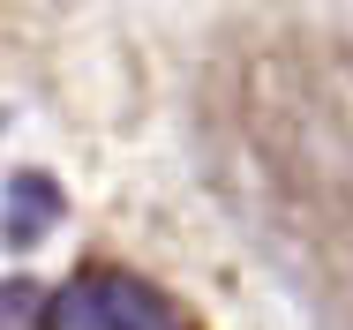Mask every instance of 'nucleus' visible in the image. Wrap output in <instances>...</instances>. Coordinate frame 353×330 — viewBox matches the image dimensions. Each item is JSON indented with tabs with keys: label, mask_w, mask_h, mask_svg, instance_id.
Returning a JSON list of instances; mask_svg holds the SVG:
<instances>
[{
	"label": "nucleus",
	"mask_w": 353,
	"mask_h": 330,
	"mask_svg": "<svg viewBox=\"0 0 353 330\" xmlns=\"http://www.w3.org/2000/svg\"><path fill=\"white\" fill-rule=\"evenodd\" d=\"M53 218H61V188H53V173H15V181H8V203H0V233H8V248H38V240L53 233Z\"/></svg>",
	"instance_id": "1"
},
{
	"label": "nucleus",
	"mask_w": 353,
	"mask_h": 330,
	"mask_svg": "<svg viewBox=\"0 0 353 330\" xmlns=\"http://www.w3.org/2000/svg\"><path fill=\"white\" fill-rule=\"evenodd\" d=\"M46 330H121L113 300H105V278H68L61 293H46Z\"/></svg>",
	"instance_id": "2"
},
{
	"label": "nucleus",
	"mask_w": 353,
	"mask_h": 330,
	"mask_svg": "<svg viewBox=\"0 0 353 330\" xmlns=\"http://www.w3.org/2000/svg\"><path fill=\"white\" fill-rule=\"evenodd\" d=\"M98 278H105V300H113L121 330H181L173 300H165L158 285H143V278H128V270H98Z\"/></svg>",
	"instance_id": "3"
}]
</instances>
